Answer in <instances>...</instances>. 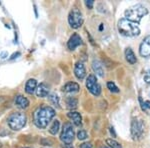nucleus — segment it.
Wrapping results in <instances>:
<instances>
[{
    "label": "nucleus",
    "instance_id": "1",
    "mask_svg": "<svg viewBox=\"0 0 150 148\" xmlns=\"http://www.w3.org/2000/svg\"><path fill=\"white\" fill-rule=\"evenodd\" d=\"M55 115V110L51 106H41L38 107L33 113L34 124L40 129L46 128L48 123L52 120Z\"/></svg>",
    "mask_w": 150,
    "mask_h": 148
},
{
    "label": "nucleus",
    "instance_id": "2",
    "mask_svg": "<svg viewBox=\"0 0 150 148\" xmlns=\"http://www.w3.org/2000/svg\"><path fill=\"white\" fill-rule=\"evenodd\" d=\"M118 31L123 36L126 37H135L140 34V29L136 23L122 18L118 21Z\"/></svg>",
    "mask_w": 150,
    "mask_h": 148
},
{
    "label": "nucleus",
    "instance_id": "3",
    "mask_svg": "<svg viewBox=\"0 0 150 148\" xmlns=\"http://www.w3.org/2000/svg\"><path fill=\"white\" fill-rule=\"evenodd\" d=\"M147 14H148V10L146 7H144L141 4H137V5L128 8L125 11V17L131 22L139 23L140 20Z\"/></svg>",
    "mask_w": 150,
    "mask_h": 148
},
{
    "label": "nucleus",
    "instance_id": "4",
    "mask_svg": "<svg viewBox=\"0 0 150 148\" xmlns=\"http://www.w3.org/2000/svg\"><path fill=\"white\" fill-rule=\"evenodd\" d=\"M26 115L21 112H14L12 113L7 119V123H8L9 127L14 131L21 130L24 126L26 125Z\"/></svg>",
    "mask_w": 150,
    "mask_h": 148
},
{
    "label": "nucleus",
    "instance_id": "5",
    "mask_svg": "<svg viewBox=\"0 0 150 148\" xmlns=\"http://www.w3.org/2000/svg\"><path fill=\"white\" fill-rule=\"evenodd\" d=\"M68 22L72 28H79L83 23V16L78 8H73L68 15Z\"/></svg>",
    "mask_w": 150,
    "mask_h": 148
},
{
    "label": "nucleus",
    "instance_id": "6",
    "mask_svg": "<svg viewBox=\"0 0 150 148\" xmlns=\"http://www.w3.org/2000/svg\"><path fill=\"white\" fill-rule=\"evenodd\" d=\"M74 139V129L71 123L67 122L63 125L61 134H60V140L66 144H71Z\"/></svg>",
    "mask_w": 150,
    "mask_h": 148
},
{
    "label": "nucleus",
    "instance_id": "7",
    "mask_svg": "<svg viewBox=\"0 0 150 148\" xmlns=\"http://www.w3.org/2000/svg\"><path fill=\"white\" fill-rule=\"evenodd\" d=\"M86 87L89 90L91 94H93L94 96H99L101 93V86L99 85L97 82L96 76L94 74H90L87 77L86 80Z\"/></svg>",
    "mask_w": 150,
    "mask_h": 148
},
{
    "label": "nucleus",
    "instance_id": "8",
    "mask_svg": "<svg viewBox=\"0 0 150 148\" xmlns=\"http://www.w3.org/2000/svg\"><path fill=\"white\" fill-rule=\"evenodd\" d=\"M144 132V123L141 120H133L131 123V135L134 140L141 139Z\"/></svg>",
    "mask_w": 150,
    "mask_h": 148
},
{
    "label": "nucleus",
    "instance_id": "9",
    "mask_svg": "<svg viewBox=\"0 0 150 148\" xmlns=\"http://www.w3.org/2000/svg\"><path fill=\"white\" fill-rule=\"evenodd\" d=\"M139 53L142 57H150V35L145 37L139 47Z\"/></svg>",
    "mask_w": 150,
    "mask_h": 148
},
{
    "label": "nucleus",
    "instance_id": "10",
    "mask_svg": "<svg viewBox=\"0 0 150 148\" xmlns=\"http://www.w3.org/2000/svg\"><path fill=\"white\" fill-rule=\"evenodd\" d=\"M82 44V39L77 33H74L71 37L69 38V41L67 43V47L70 50H74L76 47H78L79 45Z\"/></svg>",
    "mask_w": 150,
    "mask_h": 148
},
{
    "label": "nucleus",
    "instance_id": "11",
    "mask_svg": "<svg viewBox=\"0 0 150 148\" xmlns=\"http://www.w3.org/2000/svg\"><path fill=\"white\" fill-rule=\"evenodd\" d=\"M74 74L78 79H84L86 76V69L82 62H77L74 67Z\"/></svg>",
    "mask_w": 150,
    "mask_h": 148
},
{
    "label": "nucleus",
    "instance_id": "12",
    "mask_svg": "<svg viewBox=\"0 0 150 148\" xmlns=\"http://www.w3.org/2000/svg\"><path fill=\"white\" fill-rule=\"evenodd\" d=\"M36 95L40 98H44L49 95V86L46 83H40L36 88Z\"/></svg>",
    "mask_w": 150,
    "mask_h": 148
},
{
    "label": "nucleus",
    "instance_id": "13",
    "mask_svg": "<svg viewBox=\"0 0 150 148\" xmlns=\"http://www.w3.org/2000/svg\"><path fill=\"white\" fill-rule=\"evenodd\" d=\"M62 90L64 92H67V93H77L80 90V86L76 82H68L63 86Z\"/></svg>",
    "mask_w": 150,
    "mask_h": 148
},
{
    "label": "nucleus",
    "instance_id": "14",
    "mask_svg": "<svg viewBox=\"0 0 150 148\" xmlns=\"http://www.w3.org/2000/svg\"><path fill=\"white\" fill-rule=\"evenodd\" d=\"M92 69L96 73V75H98L99 77H104V75H105V73H104L103 65L99 60L94 59L92 61Z\"/></svg>",
    "mask_w": 150,
    "mask_h": 148
},
{
    "label": "nucleus",
    "instance_id": "15",
    "mask_svg": "<svg viewBox=\"0 0 150 148\" xmlns=\"http://www.w3.org/2000/svg\"><path fill=\"white\" fill-rule=\"evenodd\" d=\"M15 105L20 109H25L29 106V100L26 97H24L22 95H17L15 97Z\"/></svg>",
    "mask_w": 150,
    "mask_h": 148
},
{
    "label": "nucleus",
    "instance_id": "16",
    "mask_svg": "<svg viewBox=\"0 0 150 148\" xmlns=\"http://www.w3.org/2000/svg\"><path fill=\"white\" fill-rule=\"evenodd\" d=\"M37 88V81L35 79H29L25 84V91L28 94H33Z\"/></svg>",
    "mask_w": 150,
    "mask_h": 148
},
{
    "label": "nucleus",
    "instance_id": "17",
    "mask_svg": "<svg viewBox=\"0 0 150 148\" xmlns=\"http://www.w3.org/2000/svg\"><path fill=\"white\" fill-rule=\"evenodd\" d=\"M67 116L72 120V122L74 123V125L79 126L81 125L82 123V117H81V114L78 112H75V111H71V112L67 113Z\"/></svg>",
    "mask_w": 150,
    "mask_h": 148
},
{
    "label": "nucleus",
    "instance_id": "18",
    "mask_svg": "<svg viewBox=\"0 0 150 148\" xmlns=\"http://www.w3.org/2000/svg\"><path fill=\"white\" fill-rule=\"evenodd\" d=\"M125 58H126L127 62H129L130 64H135L137 62V58L135 56L134 52L132 51L131 48H127L125 50Z\"/></svg>",
    "mask_w": 150,
    "mask_h": 148
},
{
    "label": "nucleus",
    "instance_id": "19",
    "mask_svg": "<svg viewBox=\"0 0 150 148\" xmlns=\"http://www.w3.org/2000/svg\"><path fill=\"white\" fill-rule=\"evenodd\" d=\"M78 105V100L75 97H68L66 99V106L69 109H75Z\"/></svg>",
    "mask_w": 150,
    "mask_h": 148
},
{
    "label": "nucleus",
    "instance_id": "20",
    "mask_svg": "<svg viewBox=\"0 0 150 148\" xmlns=\"http://www.w3.org/2000/svg\"><path fill=\"white\" fill-rule=\"evenodd\" d=\"M59 127H60V122H59V120H57V119H56V120L53 121L52 125L50 126V128H49L50 134L56 135L57 133H58V131H59Z\"/></svg>",
    "mask_w": 150,
    "mask_h": 148
},
{
    "label": "nucleus",
    "instance_id": "21",
    "mask_svg": "<svg viewBox=\"0 0 150 148\" xmlns=\"http://www.w3.org/2000/svg\"><path fill=\"white\" fill-rule=\"evenodd\" d=\"M48 99H49V101L55 106V107H57V108L60 107V105H59V97H58L55 93L49 94V95H48Z\"/></svg>",
    "mask_w": 150,
    "mask_h": 148
},
{
    "label": "nucleus",
    "instance_id": "22",
    "mask_svg": "<svg viewBox=\"0 0 150 148\" xmlns=\"http://www.w3.org/2000/svg\"><path fill=\"white\" fill-rule=\"evenodd\" d=\"M106 144L109 146V148H122L120 143H118L114 139H110V138L106 139Z\"/></svg>",
    "mask_w": 150,
    "mask_h": 148
},
{
    "label": "nucleus",
    "instance_id": "23",
    "mask_svg": "<svg viewBox=\"0 0 150 148\" xmlns=\"http://www.w3.org/2000/svg\"><path fill=\"white\" fill-rule=\"evenodd\" d=\"M107 87L108 89L111 91V92H114V93H117V92H119V89H118V87L116 86V84L114 83V82L112 81H109L107 83Z\"/></svg>",
    "mask_w": 150,
    "mask_h": 148
},
{
    "label": "nucleus",
    "instance_id": "24",
    "mask_svg": "<svg viewBox=\"0 0 150 148\" xmlns=\"http://www.w3.org/2000/svg\"><path fill=\"white\" fill-rule=\"evenodd\" d=\"M87 137H88V135H87V132L85 130H79L78 133H77V138L79 140H85Z\"/></svg>",
    "mask_w": 150,
    "mask_h": 148
},
{
    "label": "nucleus",
    "instance_id": "25",
    "mask_svg": "<svg viewBox=\"0 0 150 148\" xmlns=\"http://www.w3.org/2000/svg\"><path fill=\"white\" fill-rule=\"evenodd\" d=\"M93 4H94L93 0H87V1H85V5L88 7L89 9H92L93 8Z\"/></svg>",
    "mask_w": 150,
    "mask_h": 148
},
{
    "label": "nucleus",
    "instance_id": "26",
    "mask_svg": "<svg viewBox=\"0 0 150 148\" xmlns=\"http://www.w3.org/2000/svg\"><path fill=\"white\" fill-rule=\"evenodd\" d=\"M80 148H93L92 144L89 142H85V143H82L80 145Z\"/></svg>",
    "mask_w": 150,
    "mask_h": 148
},
{
    "label": "nucleus",
    "instance_id": "27",
    "mask_svg": "<svg viewBox=\"0 0 150 148\" xmlns=\"http://www.w3.org/2000/svg\"><path fill=\"white\" fill-rule=\"evenodd\" d=\"M17 56H20V52H16V53H14V54H12L11 55V57H10V60L12 59H15Z\"/></svg>",
    "mask_w": 150,
    "mask_h": 148
},
{
    "label": "nucleus",
    "instance_id": "28",
    "mask_svg": "<svg viewBox=\"0 0 150 148\" xmlns=\"http://www.w3.org/2000/svg\"><path fill=\"white\" fill-rule=\"evenodd\" d=\"M144 81L146 82V83H150V76H148V75H145L144 76Z\"/></svg>",
    "mask_w": 150,
    "mask_h": 148
},
{
    "label": "nucleus",
    "instance_id": "29",
    "mask_svg": "<svg viewBox=\"0 0 150 148\" xmlns=\"http://www.w3.org/2000/svg\"><path fill=\"white\" fill-rule=\"evenodd\" d=\"M62 148H74L72 146L71 144H66V143H64L63 145H62Z\"/></svg>",
    "mask_w": 150,
    "mask_h": 148
},
{
    "label": "nucleus",
    "instance_id": "30",
    "mask_svg": "<svg viewBox=\"0 0 150 148\" xmlns=\"http://www.w3.org/2000/svg\"><path fill=\"white\" fill-rule=\"evenodd\" d=\"M144 107H145V109L146 108H150V101H145L144 102Z\"/></svg>",
    "mask_w": 150,
    "mask_h": 148
},
{
    "label": "nucleus",
    "instance_id": "31",
    "mask_svg": "<svg viewBox=\"0 0 150 148\" xmlns=\"http://www.w3.org/2000/svg\"><path fill=\"white\" fill-rule=\"evenodd\" d=\"M110 133L113 135V137H116V134H115V131H114V128L113 127H110Z\"/></svg>",
    "mask_w": 150,
    "mask_h": 148
},
{
    "label": "nucleus",
    "instance_id": "32",
    "mask_svg": "<svg viewBox=\"0 0 150 148\" xmlns=\"http://www.w3.org/2000/svg\"><path fill=\"white\" fill-rule=\"evenodd\" d=\"M99 148H109V147H107V146H101V147H99Z\"/></svg>",
    "mask_w": 150,
    "mask_h": 148
},
{
    "label": "nucleus",
    "instance_id": "33",
    "mask_svg": "<svg viewBox=\"0 0 150 148\" xmlns=\"http://www.w3.org/2000/svg\"><path fill=\"white\" fill-rule=\"evenodd\" d=\"M23 148H30V147H23Z\"/></svg>",
    "mask_w": 150,
    "mask_h": 148
}]
</instances>
